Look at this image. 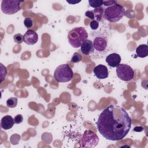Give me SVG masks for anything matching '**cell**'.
<instances>
[{"mask_svg": "<svg viewBox=\"0 0 148 148\" xmlns=\"http://www.w3.org/2000/svg\"><path fill=\"white\" fill-rule=\"evenodd\" d=\"M97 127L106 139L116 141L123 139L131 127V119L127 111L120 106L110 105L100 113Z\"/></svg>", "mask_w": 148, "mask_h": 148, "instance_id": "cell-1", "label": "cell"}, {"mask_svg": "<svg viewBox=\"0 0 148 148\" xmlns=\"http://www.w3.org/2000/svg\"><path fill=\"white\" fill-rule=\"evenodd\" d=\"M88 33L82 27H75L72 29L68 34L69 44L74 48L80 47L83 43L87 39Z\"/></svg>", "mask_w": 148, "mask_h": 148, "instance_id": "cell-2", "label": "cell"}, {"mask_svg": "<svg viewBox=\"0 0 148 148\" xmlns=\"http://www.w3.org/2000/svg\"><path fill=\"white\" fill-rule=\"evenodd\" d=\"M125 14V9L118 3L107 7L104 10L105 19L110 23H115L121 20Z\"/></svg>", "mask_w": 148, "mask_h": 148, "instance_id": "cell-3", "label": "cell"}, {"mask_svg": "<svg viewBox=\"0 0 148 148\" xmlns=\"http://www.w3.org/2000/svg\"><path fill=\"white\" fill-rule=\"evenodd\" d=\"M73 72L71 68L68 64H61L57 66L54 72V78L60 83L68 82L72 80Z\"/></svg>", "mask_w": 148, "mask_h": 148, "instance_id": "cell-4", "label": "cell"}, {"mask_svg": "<svg viewBox=\"0 0 148 148\" xmlns=\"http://www.w3.org/2000/svg\"><path fill=\"white\" fill-rule=\"evenodd\" d=\"M99 142L97 134L91 130H86L81 138L80 143L81 147L92 148L95 147Z\"/></svg>", "mask_w": 148, "mask_h": 148, "instance_id": "cell-5", "label": "cell"}, {"mask_svg": "<svg viewBox=\"0 0 148 148\" xmlns=\"http://www.w3.org/2000/svg\"><path fill=\"white\" fill-rule=\"evenodd\" d=\"M24 1L5 0L1 2V10L6 14H13L21 9L20 3Z\"/></svg>", "mask_w": 148, "mask_h": 148, "instance_id": "cell-6", "label": "cell"}, {"mask_svg": "<svg viewBox=\"0 0 148 148\" xmlns=\"http://www.w3.org/2000/svg\"><path fill=\"white\" fill-rule=\"evenodd\" d=\"M116 73L119 79L125 82L132 80L134 76V71L132 68L125 64H120L117 66Z\"/></svg>", "mask_w": 148, "mask_h": 148, "instance_id": "cell-7", "label": "cell"}, {"mask_svg": "<svg viewBox=\"0 0 148 148\" xmlns=\"http://www.w3.org/2000/svg\"><path fill=\"white\" fill-rule=\"evenodd\" d=\"M92 43L94 49L99 53H102L105 51L108 47V40L106 36L99 34L94 38Z\"/></svg>", "mask_w": 148, "mask_h": 148, "instance_id": "cell-8", "label": "cell"}, {"mask_svg": "<svg viewBox=\"0 0 148 148\" xmlns=\"http://www.w3.org/2000/svg\"><path fill=\"white\" fill-rule=\"evenodd\" d=\"M24 42L28 45H35L38 40V34L32 29H28L23 35Z\"/></svg>", "mask_w": 148, "mask_h": 148, "instance_id": "cell-9", "label": "cell"}, {"mask_svg": "<svg viewBox=\"0 0 148 148\" xmlns=\"http://www.w3.org/2000/svg\"><path fill=\"white\" fill-rule=\"evenodd\" d=\"M93 72L95 76L99 79H104L108 77L109 72L107 67L102 64H99L94 67Z\"/></svg>", "mask_w": 148, "mask_h": 148, "instance_id": "cell-10", "label": "cell"}, {"mask_svg": "<svg viewBox=\"0 0 148 148\" xmlns=\"http://www.w3.org/2000/svg\"><path fill=\"white\" fill-rule=\"evenodd\" d=\"M121 60V57L119 54L113 53L107 56L105 61L109 66L114 68L120 64Z\"/></svg>", "mask_w": 148, "mask_h": 148, "instance_id": "cell-11", "label": "cell"}, {"mask_svg": "<svg viewBox=\"0 0 148 148\" xmlns=\"http://www.w3.org/2000/svg\"><path fill=\"white\" fill-rule=\"evenodd\" d=\"M80 50L82 53L84 55L89 56L91 54L94 53L95 50L92 42L90 39H87L80 46Z\"/></svg>", "mask_w": 148, "mask_h": 148, "instance_id": "cell-12", "label": "cell"}, {"mask_svg": "<svg viewBox=\"0 0 148 148\" xmlns=\"http://www.w3.org/2000/svg\"><path fill=\"white\" fill-rule=\"evenodd\" d=\"M15 122L14 120V119L9 115H6L3 116L1 119V125L2 128L4 130H9L10 129L13 125L14 124Z\"/></svg>", "mask_w": 148, "mask_h": 148, "instance_id": "cell-13", "label": "cell"}, {"mask_svg": "<svg viewBox=\"0 0 148 148\" xmlns=\"http://www.w3.org/2000/svg\"><path fill=\"white\" fill-rule=\"evenodd\" d=\"M136 53L138 57L145 58L148 56V46L146 44L139 45L136 49Z\"/></svg>", "mask_w": 148, "mask_h": 148, "instance_id": "cell-14", "label": "cell"}, {"mask_svg": "<svg viewBox=\"0 0 148 148\" xmlns=\"http://www.w3.org/2000/svg\"><path fill=\"white\" fill-rule=\"evenodd\" d=\"M104 10H105V9L102 6L97 8H95L94 9L93 12H94L95 18L98 22L99 21L102 22L105 20V18L104 16Z\"/></svg>", "mask_w": 148, "mask_h": 148, "instance_id": "cell-15", "label": "cell"}, {"mask_svg": "<svg viewBox=\"0 0 148 148\" xmlns=\"http://www.w3.org/2000/svg\"><path fill=\"white\" fill-rule=\"evenodd\" d=\"M17 98L15 97H10L6 101V105L9 108H13L17 106Z\"/></svg>", "mask_w": 148, "mask_h": 148, "instance_id": "cell-16", "label": "cell"}, {"mask_svg": "<svg viewBox=\"0 0 148 148\" xmlns=\"http://www.w3.org/2000/svg\"><path fill=\"white\" fill-rule=\"evenodd\" d=\"M89 5L91 7L94 8H97L101 7L103 5L102 0H89Z\"/></svg>", "mask_w": 148, "mask_h": 148, "instance_id": "cell-17", "label": "cell"}, {"mask_svg": "<svg viewBox=\"0 0 148 148\" xmlns=\"http://www.w3.org/2000/svg\"><path fill=\"white\" fill-rule=\"evenodd\" d=\"M82 60V55L78 52H75L73 53L71 58V62H72L73 63H77L81 61Z\"/></svg>", "mask_w": 148, "mask_h": 148, "instance_id": "cell-18", "label": "cell"}, {"mask_svg": "<svg viewBox=\"0 0 148 148\" xmlns=\"http://www.w3.org/2000/svg\"><path fill=\"white\" fill-rule=\"evenodd\" d=\"M24 24L27 28H31L34 25L32 19L30 17H26L24 20Z\"/></svg>", "mask_w": 148, "mask_h": 148, "instance_id": "cell-19", "label": "cell"}, {"mask_svg": "<svg viewBox=\"0 0 148 148\" xmlns=\"http://www.w3.org/2000/svg\"><path fill=\"white\" fill-rule=\"evenodd\" d=\"M13 39L14 41L18 44H21L24 41L23 36L21 34H17L14 35L13 36Z\"/></svg>", "mask_w": 148, "mask_h": 148, "instance_id": "cell-20", "label": "cell"}, {"mask_svg": "<svg viewBox=\"0 0 148 148\" xmlns=\"http://www.w3.org/2000/svg\"><path fill=\"white\" fill-rule=\"evenodd\" d=\"M90 27L91 29L92 30L97 29L99 27V22L95 20H92L90 23Z\"/></svg>", "mask_w": 148, "mask_h": 148, "instance_id": "cell-21", "label": "cell"}, {"mask_svg": "<svg viewBox=\"0 0 148 148\" xmlns=\"http://www.w3.org/2000/svg\"><path fill=\"white\" fill-rule=\"evenodd\" d=\"M14 122L16 124H20L21 123L23 122V117L21 114H17L14 118Z\"/></svg>", "mask_w": 148, "mask_h": 148, "instance_id": "cell-22", "label": "cell"}, {"mask_svg": "<svg viewBox=\"0 0 148 148\" xmlns=\"http://www.w3.org/2000/svg\"><path fill=\"white\" fill-rule=\"evenodd\" d=\"M85 16L86 17H88L89 18H90L92 20H94L95 19L94 12L92 10H87V11H86V13H85Z\"/></svg>", "mask_w": 148, "mask_h": 148, "instance_id": "cell-23", "label": "cell"}, {"mask_svg": "<svg viewBox=\"0 0 148 148\" xmlns=\"http://www.w3.org/2000/svg\"><path fill=\"white\" fill-rule=\"evenodd\" d=\"M117 3V1H103V5L106 6H110Z\"/></svg>", "mask_w": 148, "mask_h": 148, "instance_id": "cell-24", "label": "cell"}, {"mask_svg": "<svg viewBox=\"0 0 148 148\" xmlns=\"http://www.w3.org/2000/svg\"><path fill=\"white\" fill-rule=\"evenodd\" d=\"M143 130V128L141 126H137V127H135L134 128V131H136V132H141Z\"/></svg>", "mask_w": 148, "mask_h": 148, "instance_id": "cell-25", "label": "cell"}, {"mask_svg": "<svg viewBox=\"0 0 148 148\" xmlns=\"http://www.w3.org/2000/svg\"><path fill=\"white\" fill-rule=\"evenodd\" d=\"M66 2H67L68 3H69V4L75 5V4H76V3H78L80 2L81 1H73V0L68 1V0H66Z\"/></svg>", "mask_w": 148, "mask_h": 148, "instance_id": "cell-26", "label": "cell"}]
</instances>
